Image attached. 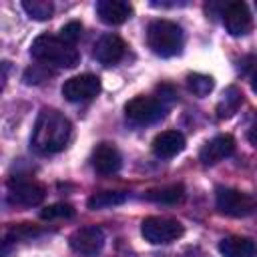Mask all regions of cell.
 Segmentation results:
<instances>
[{
  "instance_id": "8992f818",
  "label": "cell",
  "mask_w": 257,
  "mask_h": 257,
  "mask_svg": "<svg viewBox=\"0 0 257 257\" xmlns=\"http://www.w3.org/2000/svg\"><path fill=\"white\" fill-rule=\"evenodd\" d=\"M165 112L167 104L155 96H135L124 104V116L133 124H153L161 120Z\"/></svg>"
},
{
  "instance_id": "5bb4252c",
  "label": "cell",
  "mask_w": 257,
  "mask_h": 257,
  "mask_svg": "<svg viewBox=\"0 0 257 257\" xmlns=\"http://www.w3.org/2000/svg\"><path fill=\"white\" fill-rule=\"evenodd\" d=\"M96 14L104 24L118 26L131 18L133 6L128 2H122V0H98L96 2Z\"/></svg>"
},
{
  "instance_id": "277c9868",
  "label": "cell",
  "mask_w": 257,
  "mask_h": 257,
  "mask_svg": "<svg viewBox=\"0 0 257 257\" xmlns=\"http://www.w3.org/2000/svg\"><path fill=\"white\" fill-rule=\"evenodd\" d=\"M217 209L227 217H249L257 213V197L231 187H219L215 193Z\"/></svg>"
},
{
  "instance_id": "44dd1931",
  "label": "cell",
  "mask_w": 257,
  "mask_h": 257,
  "mask_svg": "<svg viewBox=\"0 0 257 257\" xmlns=\"http://www.w3.org/2000/svg\"><path fill=\"white\" fill-rule=\"evenodd\" d=\"M22 8L34 20H48L52 16V12H54L52 2H46V0H24Z\"/></svg>"
},
{
  "instance_id": "83f0119b",
  "label": "cell",
  "mask_w": 257,
  "mask_h": 257,
  "mask_svg": "<svg viewBox=\"0 0 257 257\" xmlns=\"http://www.w3.org/2000/svg\"><path fill=\"white\" fill-rule=\"evenodd\" d=\"M251 88L253 92H257V66H253V72H251Z\"/></svg>"
},
{
  "instance_id": "9a60e30c",
  "label": "cell",
  "mask_w": 257,
  "mask_h": 257,
  "mask_svg": "<svg viewBox=\"0 0 257 257\" xmlns=\"http://www.w3.org/2000/svg\"><path fill=\"white\" fill-rule=\"evenodd\" d=\"M187 141L179 131H163L153 139V153L159 159H171L185 149Z\"/></svg>"
},
{
  "instance_id": "7c38bea8",
  "label": "cell",
  "mask_w": 257,
  "mask_h": 257,
  "mask_svg": "<svg viewBox=\"0 0 257 257\" xmlns=\"http://www.w3.org/2000/svg\"><path fill=\"white\" fill-rule=\"evenodd\" d=\"M90 163L98 175H114L122 167V157L112 143H100L92 151Z\"/></svg>"
},
{
  "instance_id": "603a6c76",
  "label": "cell",
  "mask_w": 257,
  "mask_h": 257,
  "mask_svg": "<svg viewBox=\"0 0 257 257\" xmlns=\"http://www.w3.org/2000/svg\"><path fill=\"white\" fill-rule=\"evenodd\" d=\"M40 231L36 229V227H32L30 223H22V225H18V227H14V229H10L8 233H6V245L10 243V241H20V239H30V237H34V235H38Z\"/></svg>"
},
{
  "instance_id": "4fadbf2b",
  "label": "cell",
  "mask_w": 257,
  "mask_h": 257,
  "mask_svg": "<svg viewBox=\"0 0 257 257\" xmlns=\"http://www.w3.org/2000/svg\"><path fill=\"white\" fill-rule=\"evenodd\" d=\"M126 52V42L118 34H102L94 44V58L102 64H116Z\"/></svg>"
},
{
  "instance_id": "ffe728a7",
  "label": "cell",
  "mask_w": 257,
  "mask_h": 257,
  "mask_svg": "<svg viewBox=\"0 0 257 257\" xmlns=\"http://www.w3.org/2000/svg\"><path fill=\"white\" fill-rule=\"evenodd\" d=\"M213 86H215V82H213V76H209V74L193 72V74L187 76V88H189L195 96H199V98L207 96V94L213 90Z\"/></svg>"
},
{
  "instance_id": "2e32d148",
  "label": "cell",
  "mask_w": 257,
  "mask_h": 257,
  "mask_svg": "<svg viewBox=\"0 0 257 257\" xmlns=\"http://www.w3.org/2000/svg\"><path fill=\"white\" fill-rule=\"evenodd\" d=\"M223 257H257V243L249 237H225L219 241Z\"/></svg>"
},
{
  "instance_id": "5b68a950",
  "label": "cell",
  "mask_w": 257,
  "mask_h": 257,
  "mask_svg": "<svg viewBox=\"0 0 257 257\" xmlns=\"http://www.w3.org/2000/svg\"><path fill=\"white\" fill-rule=\"evenodd\" d=\"M185 229L179 221L169 217H147L141 223V235L153 245H167L183 237Z\"/></svg>"
},
{
  "instance_id": "3957f363",
  "label": "cell",
  "mask_w": 257,
  "mask_h": 257,
  "mask_svg": "<svg viewBox=\"0 0 257 257\" xmlns=\"http://www.w3.org/2000/svg\"><path fill=\"white\" fill-rule=\"evenodd\" d=\"M183 28L167 18H157L147 26V44L149 48L163 58L175 56L183 50Z\"/></svg>"
},
{
  "instance_id": "d4e9b609",
  "label": "cell",
  "mask_w": 257,
  "mask_h": 257,
  "mask_svg": "<svg viewBox=\"0 0 257 257\" xmlns=\"http://www.w3.org/2000/svg\"><path fill=\"white\" fill-rule=\"evenodd\" d=\"M46 68H48V66H44V64H34V66H30V68H26V72H24V82H26V84H38V82L46 80V76H50V72H48Z\"/></svg>"
},
{
  "instance_id": "ac0fdd59",
  "label": "cell",
  "mask_w": 257,
  "mask_h": 257,
  "mask_svg": "<svg viewBox=\"0 0 257 257\" xmlns=\"http://www.w3.org/2000/svg\"><path fill=\"white\" fill-rule=\"evenodd\" d=\"M241 102H243L241 90H239L237 86H229V88L223 92V96H221V100H219V104H217V116H219V118H231V116L239 110Z\"/></svg>"
},
{
  "instance_id": "cb8c5ba5",
  "label": "cell",
  "mask_w": 257,
  "mask_h": 257,
  "mask_svg": "<svg viewBox=\"0 0 257 257\" xmlns=\"http://www.w3.org/2000/svg\"><path fill=\"white\" fill-rule=\"evenodd\" d=\"M80 36H82V24L76 22V20H72V22H68V24H64V26L60 28V38H62L64 42L72 44V46L80 40Z\"/></svg>"
},
{
  "instance_id": "9c48e42d",
  "label": "cell",
  "mask_w": 257,
  "mask_h": 257,
  "mask_svg": "<svg viewBox=\"0 0 257 257\" xmlns=\"http://www.w3.org/2000/svg\"><path fill=\"white\" fill-rule=\"evenodd\" d=\"M223 22L231 36H245L253 28V16L245 2L235 0L225 4L223 8Z\"/></svg>"
},
{
  "instance_id": "7a4b0ae2",
  "label": "cell",
  "mask_w": 257,
  "mask_h": 257,
  "mask_svg": "<svg viewBox=\"0 0 257 257\" xmlns=\"http://www.w3.org/2000/svg\"><path fill=\"white\" fill-rule=\"evenodd\" d=\"M30 54L40 64L54 66V68H74L80 60V54L72 44H68L60 36H52V34L36 36L30 44Z\"/></svg>"
},
{
  "instance_id": "4316f807",
  "label": "cell",
  "mask_w": 257,
  "mask_h": 257,
  "mask_svg": "<svg viewBox=\"0 0 257 257\" xmlns=\"http://www.w3.org/2000/svg\"><path fill=\"white\" fill-rule=\"evenodd\" d=\"M247 137H249L251 145H255V147H257V122H253V124H251V128H249Z\"/></svg>"
},
{
  "instance_id": "d6986e66",
  "label": "cell",
  "mask_w": 257,
  "mask_h": 257,
  "mask_svg": "<svg viewBox=\"0 0 257 257\" xmlns=\"http://www.w3.org/2000/svg\"><path fill=\"white\" fill-rule=\"evenodd\" d=\"M128 199V193L124 191H100V193H94L86 205L88 209H108V207H116V205H122L124 201Z\"/></svg>"
},
{
  "instance_id": "7402d4cb",
  "label": "cell",
  "mask_w": 257,
  "mask_h": 257,
  "mask_svg": "<svg viewBox=\"0 0 257 257\" xmlns=\"http://www.w3.org/2000/svg\"><path fill=\"white\" fill-rule=\"evenodd\" d=\"M40 217L48 219V221H52V219H70V217H74V209L68 203H54V205L42 209Z\"/></svg>"
},
{
  "instance_id": "ba28073f",
  "label": "cell",
  "mask_w": 257,
  "mask_h": 257,
  "mask_svg": "<svg viewBox=\"0 0 257 257\" xmlns=\"http://www.w3.org/2000/svg\"><path fill=\"white\" fill-rule=\"evenodd\" d=\"M68 243L74 253L84 257H96L104 247V231L96 225L80 227L70 235Z\"/></svg>"
},
{
  "instance_id": "e0dca14e",
  "label": "cell",
  "mask_w": 257,
  "mask_h": 257,
  "mask_svg": "<svg viewBox=\"0 0 257 257\" xmlns=\"http://www.w3.org/2000/svg\"><path fill=\"white\" fill-rule=\"evenodd\" d=\"M185 197V189L183 185H169V187H159V189H151L145 193L147 201L153 203H163V205H175L181 203Z\"/></svg>"
},
{
  "instance_id": "484cf974",
  "label": "cell",
  "mask_w": 257,
  "mask_h": 257,
  "mask_svg": "<svg viewBox=\"0 0 257 257\" xmlns=\"http://www.w3.org/2000/svg\"><path fill=\"white\" fill-rule=\"evenodd\" d=\"M157 90H159V96H157V98H159L163 104H169V102H173V100H175V92H173V88H171V86L163 84V86H159Z\"/></svg>"
},
{
  "instance_id": "6da1fadb",
  "label": "cell",
  "mask_w": 257,
  "mask_h": 257,
  "mask_svg": "<svg viewBox=\"0 0 257 257\" xmlns=\"http://www.w3.org/2000/svg\"><path fill=\"white\" fill-rule=\"evenodd\" d=\"M70 135H72V124L62 112L54 108H42L36 116L30 145L40 155H52L68 145Z\"/></svg>"
},
{
  "instance_id": "52a82bcc",
  "label": "cell",
  "mask_w": 257,
  "mask_h": 257,
  "mask_svg": "<svg viewBox=\"0 0 257 257\" xmlns=\"http://www.w3.org/2000/svg\"><path fill=\"white\" fill-rule=\"evenodd\" d=\"M100 92V78L96 74H78L62 84V96L70 102H88Z\"/></svg>"
},
{
  "instance_id": "30bf717a",
  "label": "cell",
  "mask_w": 257,
  "mask_h": 257,
  "mask_svg": "<svg viewBox=\"0 0 257 257\" xmlns=\"http://www.w3.org/2000/svg\"><path fill=\"white\" fill-rule=\"evenodd\" d=\"M44 199V187L34 183V181H26V179H10L8 181V201L12 205H20V207H34L38 203H42Z\"/></svg>"
},
{
  "instance_id": "8fae6325",
  "label": "cell",
  "mask_w": 257,
  "mask_h": 257,
  "mask_svg": "<svg viewBox=\"0 0 257 257\" xmlns=\"http://www.w3.org/2000/svg\"><path fill=\"white\" fill-rule=\"evenodd\" d=\"M233 153H235V139L231 135H217L203 145V149L199 151V161L205 167H209L231 157Z\"/></svg>"
}]
</instances>
